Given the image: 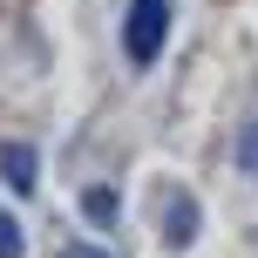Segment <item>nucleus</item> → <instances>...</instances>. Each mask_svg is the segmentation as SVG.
Wrapping results in <instances>:
<instances>
[{"mask_svg": "<svg viewBox=\"0 0 258 258\" xmlns=\"http://www.w3.org/2000/svg\"><path fill=\"white\" fill-rule=\"evenodd\" d=\"M163 238H170V245H190V238H197V204H190L183 190H170V218H163Z\"/></svg>", "mask_w": 258, "mask_h": 258, "instance_id": "f03ea898", "label": "nucleus"}, {"mask_svg": "<svg viewBox=\"0 0 258 258\" xmlns=\"http://www.w3.org/2000/svg\"><path fill=\"white\" fill-rule=\"evenodd\" d=\"M163 34H170V0H129V21H122V54L136 68H150L163 54Z\"/></svg>", "mask_w": 258, "mask_h": 258, "instance_id": "f257e3e1", "label": "nucleus"}, {"mask_svg": "<svg viewBox=\"0 0 258 258\" xmlns=\"http://www.w3.org/2000/svg\"><path fill=\"white\" fill-rule=\"evenodd\" d=\"M238 170H245V177H258V116L245 122V136H238Z\"/></svg>", "mask_w": 258, "mask_h": 258, "instance_id": "39448f33", "label": "nucleus"}, {"mask_svg": "<svg viewBox=\"0 0 258 258\" xmlns=\"http://www.w3.org/2000/svg\"><path fill=\"white\" fill-rule=\"evenodd\" d=\"M27 251V238H21V224L7 218V211H0V258H21Z\"/></svg>", "mask_w": 258, "mask_h": 258, "instance_id": "423d86ee", "label": "nucleus"}, {"mask_svg": "<svg viewBox=\"0 0 258 258\" xmlns=\"http://www.w3.org/2000/svg\"><path fill=\"white\" fill-rule=\"evenodd\" d=\"M61 258H109V251H102V245H68Z\"/></svg>", "mask_w": 258, "mask_h": 258, "instance_id": "0eeeda50", "label": "nucleus"}, {"mask_svg": "<svg viewBox=\"0 0 258 258\" xmlns=\"http://www.w3.org/2000/svg\"><path fill=\"white\" fill-rule=\"evenodd\" d=\"M0 170H7L14 190H34V150H27V143H7V150H0Z\"/></svg>", "mask_w": 258, "mask_h": 258, "instance_id": "20e7f679", "label": "nucleus"}, {"mask_svg": "<svg viewBox=\"0 0 258 258\" xmlns=\"http://www.w3.org/2000/svg\"><path fill=\"white\" fill-rule=\"evenodd\" d=\"M82 218H89V224H102V231H109V224L122 218V197L109 190V183H95V190H82Z\"/></svg>", "mask_w": 258, "mask_h": 258, "instance_id": "7ed1b4c3", "label": "nucleus"}]
</instances>
